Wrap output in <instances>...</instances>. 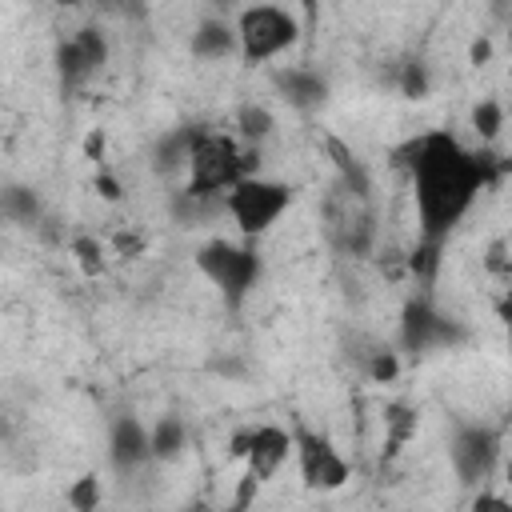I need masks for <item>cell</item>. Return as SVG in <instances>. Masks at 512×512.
<instances>
[{
    "mask_svg": "<svg viewBox=\"0 0 512 512\" xmlns=\"http://www.w3.org/2000/svg\"><path fill=\"white\" fill-rule=\"evenodd\" d=\"M392 156L412 176L420 240H436V244H444L452 228L468 216L476 196L504 176V160L496 152L488 148L472 152L444 128L400 144Z\"/></svg>",
    "mask_w": 512,
    "mask_h": 512,
    "instance_id": "6da1fadb",
    "label": "cell"
},
{
    "mask_svg": "<svg viewBox=\"0 0 512 512\" xmlns=\"http://www.w3.org/2000/svg\"><path fill=\"white\" fill-rule=\"evenodd\" d=\"M260 172V144H240L224 132H204L188 156L184 188L196 196H224L240 176Z\"/></svg>",
    "mask_w": 512,
    "mask_h": 512,
    "instance_id": "7a4b0ae2",
    "label": "cell"
},
{
    "mask_svg": "<svg viewBox=\"0 0 512 512\" xmlns=\"http://www.w3.org/2000/svg\"><path fill=\"white\" fill-rule=\"evenodd\" d=\"M192 260H196L200 276L224 296V308H228V312H240V308H244V300L252 296V288H256V280H260V272H264V264H260V256H256V248H252V240L236 244V240L212 236V240H204V244L196 248Z\"/></svg>",
    "mask_w": 512,
    "mask_h": 512,
    "instance_id": "3957f363",
    "label": "cell"
},
{
    "mask_svg": "<svg viewBox=\"0 0 512 512\" xmlns=\"http://www.w3.org/2000/svg\"><path fill=\"white\" fill-rule=\"evenodd\" d=\"M236 56L248 68H260L276 56H284L300 40V24L288 8L280 4H248L236 16Z\"/></svg>",
    "mask_w": 512,
    "mask_h": 512,
    "instance_id": "277c9868",
    "label": "cell"
},
{
    "mask_svg": "<svg viewBox=\"0 0 512 512\" xmlns=\"http://www.w3.org/2000/svg\"><path fill=\"white\" fill-rule=\"evenodd\" d=\"M288 208H292V188L284 180H272V176H260V172L240 176L224 192V212L232 216V224L244 240H260Z\"/></svg>",
    "mask_w": 512,
    "mask_h": 512,
    "instance_id": "5b68a950",
    "label": "cell"
},
{
    "mask_svg": "<svg viewBox=\"0 0 512 512\" xmlns=\"http://www.w3.org/2000/svg\"><path fill=\"white\" fill-rule=\"evenodd\" d=\"M228 452L248 464V472H244V496H240V504H244L252 488H260L264 480H272L288 464V456H292V432L280 428V424H256V428L236 432Z\"/></svg>",
    "mask_w": 512,
    "mask_h": 512,
    "instance_id": "8992f818",
    "label": "cell"
},
{
    "mask_svg": "<svg viewBox=\"0 0 512 512\" xmlns=\"http://www.w3.org/2000/svg\"><path fill=\"white\" fill-rule=\"evenodd\" d=\"M292 456H296L304 488H312V492H336V488H344L352 480V468L340 456V448L324 432H316L308 424L292 428Z\"/></svg>",
    "mask_w": 512,
    "mask_h": 512,
    "instance_id": "52a82bcc",
    "label": "cell"
},
{
    "mask_svg": "<svg viewBox=\"0 0 512 512\" xmlns=\"http://www.w3.org/2000/svg\"><path fill=\"white\" fill-rule=\"evenodd\" d=\"M324 220H328V236L340 252L348 256H368L372 240H376V212L372 200L352 196L348 188H332V196L324 200Z\"/></svg>",
    "mask_w": 512,
    "mask_h": 512,
    "instance_id": "ba28073f",
    "label": "cell"
},
{
    "mask_svg": "<svg viewBox=\"0 0 512 512\" xmlns=\"http://www.w3.org/2000/svg\"><path fill=\"white\" fill-rule=\"evenodd\" d=\"M448 460L460 484H480L500 460V432L488 424H456L448 440Z\"/></svg>",
    "mask_w": 512,
    "mask_h": 512,
    "instance_id": "9c48e42d",
    "label": "cell"
},
{
    "mask_svg": "<svg viewBox=\"0 0 512 512\" xmlns=\"http://www.w3.org/2000/svg\"><path fill=\"white\" fill-rule=\"evenodd\" d=\"M464 332L444 316L436 312L424 296H412L400 312V344L404 352H432V348H448V344H460Z\"/></svg>",
    "mask_w": 512,
    "mask_h": 512,
    "instance_id": "30bf717a",
    "label": "cell"
},
{
    "mask_svg": "<svg viewBox=\"0 0 512 512\" xmlns=\"http://www.w3.org/2000/svg\"><path fill=\"white\" fill-rule=\"evenodd\" d=\"M108 464L120 472V476H132L140 472L144 464H152V448H148V428L128 412V416H116L108 424Z\"/></svg>",
    "mask_w": 512,
    "mask_h": 512,
    "instance_id": "8fae6325",
    "label": "cell"
},
{
    "mask_svg": "<svg viewBox=\"0 0 512 512\" xmlns=\"http://www.w3.org/2000/svg\"><path fill=\"white\" fill-rule=\"evenodd\" d=\"M272 84H276V92H280L296 112H316V108H324V100H328V80H324L320 72H308V68H280V72L272 76Z\"/></svg>",
    "mask_w": 512,
    "mask_h": 512,
    "instance_id": "7c38bea8",
    "label": "cell"
},
{
    "mask_svg": "<svg viewBox=\"0 0 512 512\" xmlns=\"http://www.w3.org/2000/svg\"><path fill=\"white\" fill-rule=\"evenodd\" d=\"M324 152H328V160H332V168H336V184L340 188H348L352 196H360V200H372V176H368V168H364V160L340 140V136H324Z\"/></svg>",
    "mask_w": 512,
    "mask_h": 512,
    "instance_id": "4fadbf2b",
    "label": "cell"
},
{
    "mask_svg": "<svg viewBox=\"0 0 512 512\" xmlns=\"http://www.w3.org/2000/svg\"><path fill=\"white\" fill-rule=\"evenodd\" d=\"M188 48H192L196 60H228L236 52V28L228 24V16H216L212 12V16H204L196 24Z\"/></svg>",
    "mask_w": 512,
    "mask_h": 512,
    "instance_id": "5bb4252c",
    "label": "cell"
},
{
    "mask_svg": "<svg viewBox=\"0 0 512 512\" xmlns=\"http://www.w3.org/2000/svg\"><path fill=\"white\" fill-rule=\"evenodd\" d=\"M204 132H208L204 124H184V128L160 136V144H156V172L172 176V172L188 168V156H192V148H196V140H200Z\"/></svg>",
    "mask_w": 512,
    "mask_h": 512,
    "instance_id": "9a60e30c",
    "label": "cell"
},
{
    "mask_svg": "<svg viewBox=\"0 0 512 512\" xmlns=\"http://www.w3.org/2000/svg\"><path fill=\"white\" fill-rule=\"evenodd\" d=\"M0 216L12 220V224L32 228V224H40L44 208H40V196L28 184H4L0 188Z\"/></svg>",
    "mask_w": 512,
    "mask_h": 512,
    "instance_id": "2e32d148",
    "label": "cell"
},
{
    "mask_svg": "<svg viewBox=\"0 0 512 512\" xmlns=\"http://www.w3.org/2000/svg\"><path fill=\"white\" fill-rule=\"evenodd\" d=\"M188 444V424L180 416H160L152 428H148V448H152V460H176Z\"/></svg>",
    "mask_w": 512,
    "mask_h": 512,
    "instance_id": "e0dca14e",
    "label": "cell"
},
{
    "mask_svg": "<svg viewBox=\"0 0 512 512\" xmlns=\"http://www.w3.org/2000/svg\"><path fill=\"white\" fill-rule=\"evenodd\" d=\"M56 76H60L64 92H80L96 72L88 68V60L80 56V48L72 40H60V48H56Z\"/></svg>",
    "mask_w": 512,
    "mask_h": 512,
    "instance_id": "ac0fdd59",
    "label": "cell"
},
{
    "mask_svg": "<svg viewBox=\"0 0 512 512\" xmlns=\"http://www.w3.org/2000/svg\"><path fill=\"white\" fill-rule=\"evenodd\" d=\"M236 132L244 144H264L272 132H276V116L264 108V104H240L236 112Z\"/></svg>",
    "mask_w": 512,
    "mask_h": 512,
    "instance_id": "d6986e66",
    "label": "cell"
},
{
    "mask_svg": "<svg viewBox=\"0 0 512 512\" xmlns=\"http://www.w3.org/2000/svg\"><path fill=\"white\" fill-rule=\"evenodd\" d=\"M384 432H388V456L400 452V444H408L416 436V412L400 400L384 404Z\"/></svg>",
    "mask_w": 512,
    "mask_h": 512,
    "instance_id": "ffe728a7",
    "label": "cell"
},
{
    "mask_svg": "<svg viewBox=\"0 0 512 512\" xmlns=\"http://www.w3.org/2000/svg\"><path fill=\"white\" fill-rule=\"evenodd\" d=\"M72 44L80 48V56L88 60V68H92V72H100V68L108 64V36H104V28L84 24V28H76Z\"/></svg>",
    "mask_w": 512,
    "mask_h": 512,
    "instance_id": "44dd1931",
    "label": "cell"
},
{
    "mask_svg": "<svg viewBox=\"0 0 512 512\" xmlns=\"http://www.w3.org/2000/svg\"><path fill=\"white\" fill-rule=\"evenodd\" d=\"M396 88H400V96H408V100H424V96L432 92L428 64H424V60H404L400 72H396Z\"/></svg>",
    "mask_w": 512,
    "mask_h": 512,
    "instance_id": "7402d4cb",
    "label": "cell"
},
{
    "mask_svg": "<svg viewBox=\"0 0 512 512\" xmlns=\"http://www.w3.org/2000/svg\"><path fill=\"white\" fill-rule=\"evenodd\" d=\"M504 128V104L500 100H480L472 108V132L480 136V144H492Z\"/></svg>",
    "mask_w": 512,
    "mask_h": 512,
    "instance_id": "603a6c76",
    "label": "cell"
},
{
    "mask_svg": "<svg viewBox=\"0 0 512 512\" xmlns=\"http://www.w3.org/2000/svg\"><path fill=\"white\" fill-rule=\"evenodd\" d=\"M364 376H368L372 384H392V380L400 376V356H396L392 348L376 344L372 352H364Z\"/></svg>",
    "mask_w": 512,
    "mask_h": 512,
    "instance_id": "cb8c5ba5",
    "label": "cell"
},
{
    "mask_svg": "<svg viewBox=\"0 0 512 512\" xmlns=\"http://www.w3.org/2000/svg\"><path fill=\"white\" fill-rule=\"evenodd\" d=\"M68 252L76 256V264H80L84 276H100V272H104V244H100V240H92V236H72Z\"/></svg>",
    "mask_w": 512,
    "mask_h": 512,
    "instance_id": "d4e9b609",
    "label": "cell"
},
{
    "mask_svg": "<svg viewBox=\"0 0 512 512\" xmlns=\"http://www.w3.org/2000/svg\"><path fill=\"white\" fill-rule=\"evenodd\" d=\"M64 500H68L76 512H92V508L100 504V480H96V472H84L80 480H72V488L64 492Z\"/></svg>",
    "mask_w": 512,
    "mask_h": 512,
    "instance_id": "484cf974",
    "label": "cell"
},
{
    "mask_svg": "<svg viewBox=\"0 0 512 512\" xmlns=\"http://www.w3.org/2000/svg\"><path fill=\"white\" fill-rule=\"evenodd\" d=\"M484 268H488L492 276H508V240H492V244H488Z\"/></svg>",
    "mask_w": 512,
    "mask_h": 512,
    "instance_id": "4316f807",
    "label": "cell"
},
{
    "mask_svg": "<svg viewBox=\"0 0 512 512\" xmlns=\"http://www.w3.org/2000/svg\"><path fill=\"white\" fill-rule=\"evenodd\" d=\"M92 188H96V196H100V200H108V204H116V200H120V192H124V188H120V180H116L112 172H104V168L92 176Z\"/></svg>",
    "mask_w": 512,
    "mask_h": 512,
    "instance_id": "83f0119b",
    "label": "cell"
},
{
    "mask_svg": "<svg viewBox=\"0 0 512 512\" xmlns=\"http://www.w3.org/2000/svg\"><path fill=\"white\" fill-rule=\"evenodd\" d=\"M112 248H116L120 256H140V252H144V236H140V232H116V236H112Z\"/></svg>",
    "mask_w": 512,
    "mask_h": 512,
    "instance_id": "f1b7e54d",
    "label": "cell"
},
{
    "mask_svg": "<svg viewBox=\"0 0 512 512\" xmlns=\"http://www.w3.org/2000/svg\"><path fill=\"white\" fill-rule=\"evenodd\" d=\"M84 156H88V160H104V132H100V128H92V132L84 136Z\"/></svg>",
    "mask_w": 512,
    "mask_h": 512,
    "instance_id": "f546056e",
    "label": "cell"
},
{
    "mask_svg": "<svg viewBox=\"0 0 512 512\" xmlns=\"http://www.w3.org/2000/svg\"><path fill=\"white\" fill-rule=\"evenodd\" d=\"M488 56H492V44L480 36V40H472V48H468V60L472 64H488Z\"/></svg>",
    "mask_w": 512,
    "mask_h": 512,
    "instance_id": "4dcf8cb0",
    "label": "cell"
},
{
    "mask_svg": "<svg viewBox=\"0 0 512 512\" xmlns=\"http://www.w3.org/2000/svg\"><path fill=\"white\" fill-rule=\"evenodd\" d=\"M472 508H476V512H480V508H496V512H512V504H508L504 496H476V504H472Z\"/></svg>",
    "mask_w": 512,
    "mask_h": 512,
    "instance_id": "1f68e13d",
    "label": "cell"
},
{
    "mask_svg": "<svg viewBox=\"0 0 512 512\" xmlns=\"http://www.w3.org/2000/svg\"><path fill=\"white\" fill-rule=\"evenodd\" d=\"M208 4H212V12H216V16H228V12H232L240 0H208Z\"/></svg>",
    "mask_w": 512,
    "mask_h": 512,
    "instance_id": "d6a6232c",
    "label": "cell"
},
{
    "mask_svg": "<svg viewBox=\"0 0 512 512\" xmlns=\"http://www.w3.org/2000/svg\"><path fill=\"white\" fill-rule=\"evenodd\" d=\"M60 8H76V4H84V0H56Z\"/></svg>",
    "mask_w": 512,
    "mask_h": 512,
    "instance_id": "836d02e7",
    "label": "cell"
}]
</instances>
